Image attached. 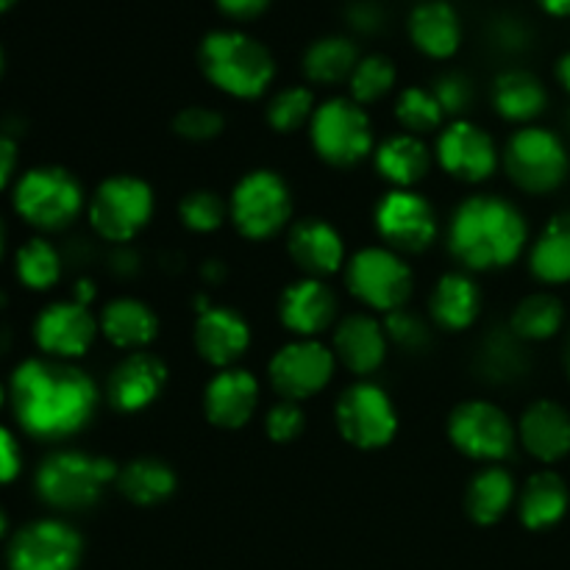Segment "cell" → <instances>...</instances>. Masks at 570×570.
Wrapping results in <instances>:
<instances>
[{"label":"cell","instance_id":"6da1fadb","mask_svg":"<svg viewBox=\"0 0 570 570\" xmlns=\"http://www.w3.org/2000/svg\"><path fill=\"white\" fill-rule=\"evenodd\" d=\"M11 406L31 438L61 440L92 421L98 387L67 362L28 360L11 376Z\"/></svg>","mask_w":570,"mask_h":570},{"label":"cell","instance_id":"7a4b0ae2","mask_svg":"<svg viewBox=\"0 0 570 570\" xmlns=\"http://www.w3.org/2000/svg\"><path fill=\"white\" fill-rule=\"evenodd\" d=\"M529 228L515 204L499 195H473L454 212L449 248L471 271H501L523 254Z\"/></svg>","mask_w":570,"mask_h":570},{"label":"cell","instance_id":"3957f363","mask_svg":"<svg viewBox=\"0 0 570 570\" xmlns=\"http://www.w3.org/2000/svg\"><path fill=\"white\" fill-rule=\"evenodd\" d=\"M198 61L204 76L232 98H259L276 76V61L271 50L243 31L206 33Z\"/></svg>","mask_w":570,"mask_h":570},{"label":"cell","instance_id":"277c9868","mask_svg":"<svg viewBox=\"0 0 570 570\" xmlns=\"http://www.w3.org/2000/svg\"><path fill=\"white\" fill-rule=\"evenodd\" d=\"M115 462L106 456L59 451L48 456L37 471V493L45 504L59 510H83L100 499L104 488L117 479Z\"/></svg>","mask_w":570,"mask_h":570},{"label":"cell","instance_id":"5b68a950","mask_svg":"<svg viewBox=\"0 0 570 570\" xmlns=\"http://www.w3.org/2000/svg\"><path fill=\"white\" fill-rule=\"evenodd\" d=\"M154 215V189L137 176L106 178L89 200V223L106 243H131Z\"/></svg>","mask_w":570,"mask_h":570},{"label":"cell","instance_id":"8992f818","mask_svg":"<svg viewBox=\"0 0 570 570\" xmlns=\"http://www.w3.org/2000/svg\"><path fill=\"white\" fill-rule=\"evenodd\" d=\"M312 145L334 167L360 165L373 154V126L356 100L332 98L312 117Z\"/></svg>","mask_w":570,"mask_h":570},{"label":"cell","instance_id":"52a82bcc","mask_svg":"<svg viewBox=\"0 0 570 570\" xmlns=\"http://www.w3.org/2000/svg\"><path fill=\"white\" fill-rule=\"evenodd\" d=\"M228 215L243 237L271 239L287 226L293 215V195L278 173L254 170L234 187Z\"/></svg>","mask_w":570,"mask_h":570},{"label":"cell","instance_id":"ba28073f","mask_svg":"<svg viewBox=\"0 0 570 570\" xmlns=\"http://www.w3.org/2000/svg\"><path fill=\"white\" fill-rule=\"evenodd\" d=\"M83 204L81 187L61 167H37L20 178L14 189V209L31 226L59 232L70 226Z\"/></svg>","mask_w":570,"mask_h":570},{"label":"cell","instance_id":"9c48e42d","mask_svg":"<svg viewBox=\"0 0 570 570\" xmlns=\"http://www.w3.org/2000/svg\"><path fill=\"white\" fill-rule=\"evenodd\" d=\"M504 167L523 193H554L568 176L566 145L554 131L534 126L521 128L507 142Z\"/></svg>","mask_w":570,"mask_h":570},{"label":"cell","instance_id":"30bf717a","mask_svg":"<svg viewBox=\"0 0 570 570\" xmlns=\"http://www.w3.org/2000/svg\"><path fill=\"white\" fill-rule=\"evenodd\" d=\"M348 289L365 306L379 312L404 309L412 295V271L399 254L387 248H365L348 262Z\"/></svg>","mask_w":570,"mask_h":570},{"label":"cell","instance_id":"8fae6325","mask_svg":"<svg viewBox=\"0 0 570 570\" xmlns=\"http://www.w3.org/2000/svg\"><path fill=\"white\" fill-rule=\"evenodd\" d=\"M337 429L356 449H384L387 443H393L395 432H399V415L382 387L360 382L340 395Z\"/></svg>","mask_w":570,"mask_h":570},{"label":"cell","instance_id":"7c38bea8","mask_svg":"<svg viewBox=\"0 0 570 570\" xmlns=\"http://www.w3.org/2000/svg\"><path fill=\"white\" fill-rule=\"evenodd\" d=\"M449 438L456 451L471 460L495 462L510 456L515 445V429L504 410L488 401H468L460 404L449 417Z\"/></svg>","mask_w":570,"mask_h":570},{"label":"cell","instance_id":"4fadbf2b","mask_svg":"<svg viewBox=\"0 0 570 570\" xmlns=\"http://www.w3.org/2000/svg\"><path fill=\"white\" fill-rule=\"evenodd\" d=\"M271 384L282 401H304L321 393L334 376V354L321 340H293L271 360Z\"/></svg>","mask_w":570,"mask_h":570},{"label":"cell","instance_id":"5bb4252c","mask_svg":"<svg viewBox=\"0 0 570 570\" xmlns=\"http://www.w3.org/2000/svg\"><path fill=\"white\" fill-rule=\"evenodd\" d=\"M373 220L384 243L404 254H421L438 237V215L432 204L412 189H390L379 200Z\"/></svg>","mask_w":570,"mask_h":570},{"label":"cell","instance_id":"9a60e30c","mask_svg":"<svg viewBox=\"0 0 570 570\" xmlns=\"http://www.w3.org/2000/svg\"><path fill=\"white\" fill-rule=\"evenodd\" d=\"M81 538L61 521H37L14 534L9 546L11 570H76Z\"/></svg>","mask_w":570,"mask_h":570},{"label":"cell","instance_id":"2e32d148","mask_svg":"<svg viewBox=\"0 0 570 570\" xmlns=\"http://www.w3.org/2000/svg\"><path fill=\"white\" fill-rule=\"evenodd\" d=\"M438 161L451 178L468 184L488 181L499 167V150L488 131L468 120H456L440 134Z\"/></svg>","mask_w":570,"mask_h":570},{"label":"cell","instance_id":"e0dca14e","mask_svg":"<svg viewBox=\"0 0 570 570\" xmlns=\"http://www.w3.org/2000/svg\"><path fill=\"white\" fill-rule=\"evenodd\" d=\"M98 334V323L83 304H53L33 323V337L45 354L56 360H78L89 351Z\"/></svg>","mask_w":570,"mask_h":570},{"label":"cell","instance_id":"ac0fdd59","mask_svg":"<svg viewBox=\"0 0 570 570\" xmlns=\"http://www.w3.org/2000/svg\"><path fill=\"white\" fill-rule=\"evenodd\" d=\"M278 317L298 340H317L337 317V295L323 284V278L304 276L284 289Z\"/></svg>","mask_w":570,"mask_h":570},{"label":"cell","instance_id":"d6986e66","mask_svg":"<svg viewBox=\"0 0 570 570\" xmlns=\"http://www.w3.org/2000/svg\"><path fill=\"white\" fill-rule=\"evenodd\" d=\"M167 384V365L148 351H134L109 376V404L117 412H142Z\"/></svg>","mask_w":570,"mask_h":570},{"label":"cell","instance_id":"ffe728a7","mask_svg":"<svg viewBox=\"0 0 570 570\" xmlns=\"http://www.w3.org/2000/svg\"><path fill=\"white\" fill-rule=\"evenodd\" d=\"M250 345V326L228 306H204L195 321V348L209 365L228 371Z\"/></svg>","mask_w":570,"mask_h":570},{"label":"cell","instance_id":"44dd1931","mask_svg":"<svg viewBox=\"0 0 570 570\" xmlns=\"http://www.w3.org/2000/svg\"><path fill=\"white\" fill-rule=\"evenodd\" d=\"M287 254L306 278H326L345 262L343 237L321 217L298 220L287 234Z\"/></svg>","mask_w":570,"mask_h":570},{"label":"cell","instance_id":"7402d4cb","mask_svg":"<svg viewBox=\"0 0 570 570\" xmlns=\"http://www.w3.org/2000/svg\"><path fill=\"white\" fill-rule=\"evenodd\" d=\"M259 406V382L254 373L228 367L209 382L204 393V412L220 429H243Z\"/></svg>","mask_w":570,"mask_h":570},{"label":"cell","instance_id":"603a6c76","mask_svg":"<svg viewBox=\"0 0 570 570\" xmlns=\"http://www.w3.org/2000/svg\"><path fill=\"white\" fill-rule=\"evenodd\" d=\"M387 332L371 315H351L334 332V356L356 376H367L382 367L387 356Z\"/></svg>","mask_w":570,"mask_h":570},{"label":"cell","instance_id":"cb8c5ba5","mask_svg":"<svg viewBox=\"0 0 570 570\" xmlns=\"http://www.w3.org/2000/svg\"><path fill=\"white\" fill-rule=\"evenodd\" d=\"M521 443L534 460L560 462L570 454V415L554 401H534L521 417Z\"/></svg>","mask_w":570,"mask_h":570},{"label":"cell","instance_id":"d4e9b609","mask_svg":"<svg viewBox=\"0 0 570 570\" xmlns=\"http://www.w3.org/2000/svg\"><path fill=\"white\" fill-rule=\"evenodd\" d=\"M410 37L415 48L432 59H451L462 42V26L454 6L445 0L417 6L410 17Z\"/></svg>","mask_w":570,"mask_h":570},{"label":"cell","instance_id":"484cf974","mask_svg":"<svg viewBox=\"0 0 570 570\" xmlns=\"http://www.w3.org/2000/svg\"><path fill=\"white\" fill-rule=\"evenodd\" d=\"M434 323L445 332H465L482 312V293L465 273H445L429 301Z\"/></svg>","mask_w":570,"mask_h":570},{"label":"cell","instance_id":"4316f807","mask_svg":"<svg viewBox=\"0 0 570 570\" xmlns=\"http://www.w3.org/2000/svg\"><path fill=\"white\" fill-rule=\"evenodd\" d=\"M100 332L122 351H139L159 334V317L137 298H117L100 312Z\"/></svg>","mask_w":570,"mask_h":570},{"label":"cell","instance_id":"83f0119b","mask_svg":"<svg viewBox=\"0 0 570 570\" xmlns=\"http://www.w3.org/2000/svg\"><path fill=\"white\" fill-rule=\"evenodd\" d=\"M376 170L393 189H412L432 170V154L415 134H395L376 148Z\"/></svg>","mask_w":570,"mask_h":570},{"label":"cell","instance_id":"f1b7e54d","mask_svg":"<svg viewBox=\"0 0 570 570\" xmlns=\"http://www.w3.org/2000/svg\"><path fill=\"white\" fill-rule=\"evenodd\" d=\"M568 484L551 471L534 473L521 493V521L532 532L554 527L568 512Z\"/></svg>","mask_w":570,"mask_h":570},{"label":"cell","instance_id":"f546056e","mask_svg":"<svg viewBox=\"0 0 570 570\" xmlns=\"http://www.w3.org/2000/svg\"><path fill=\"white\" fill-rule=\"evenodd\" d=\"M176 473L167 462L154 460V456H142V460H134L117 473V488L126 495L128 501H134L137 507H154L161 501L170 499L176 493Z\"/></svg>","mask_w":570,"mask_h":570},{"label":"cell","instance_id":"4dcf8cb0","mask_svg":"<svg viewBox=\"0 0 570 570\" xmlns=\"http://www.w3.org/2000/svg\"><path fill=\"white\" fill-rule=\"evenodd\" d=\"M512 499H515V482H512L510 473L504 468H484L468 484L465 510L479 527H493L507 515Z\"/></svg>","mask_w":570,"mask_h":570},{"label":"cell","instance_id":"1f68e13d","mask_svg":"<svg viewBox=\"0 0 570 570\" xmlns=\"http://www.w3.org/2000/svg\"><path fill=\"white\" fill-rule=\"evenodd\" d=\"M546 87L523 70H507L493 83V106L504 120L529 122L546 109Z\"/></svg>","mask_w":570,"mask_h":570},{"label":"cell","instance_id":"d6a6232c","mask_svg":"<svg viewBox=\"0 0 570 570\" xmlns=\"http://www.w3.org/2000/svg\"><path fill=\"white\" fill-rule=\"evenodd\" d=\"M532 273L546 284L570 282V212L551 217L532 248Z\"/></svg>","mask_w":570,"mask_h":570},{"label":"cell","instance_id":"836d02e7","mask_svg":"<svg viewBox=\"0 0 570 570\" xmlns=\"http://www.w3.org/2000/svg\"><path fill=\"white\" fill-rule=\"evenodd\" d=\"M562 321H566L562 301L549 293H534L515 306L510 326L518 340H527V343H543V340H551L557 332H560Z\"/></svg>","mask_w":570,"mask_h":570},{"label":"cell","instance_id":"e575fe53","mask_svg":"<svg viewBox=\"0 0 570 570\" xmlns=\"http://www.w3.org/2000/svg\"><path fill=\"white\" fill-rule=\"evenodd\" d=\"M360 65L356 45L345 37H323L306 50L304 72L315 83H340Z\"/></svg>","mask_w":570,"mask_h":570},{"label":"cell","instance_id":"d590c367","mask_svg":"<svg viewBox=\"0 0 570 570\" xmlns=\"http://www.w3.org/2000/svg\"><path fill=\"white\" fill-rule=\"evenodd\" d=\"M17 276L31 289H50L61 276V256L45 239H31L17 254Z\"/></svg>","mask_w":570,"mask_h":570},{"label":"cell","instance_id":"8d00e7d4","mask_svg":"<svg viewBox=\"0 0 570 570\" xmlns=\"http://www.w3.org/2000/svg\"><path fill=\"white\" fill-rule=\"evenodd\" d=\"M443 109H440L434 92L421 87H406L395 100V120L406 128V134H432L443 126Z\"/></svg>","mask_w":570,"mask_h":570},{"label":"cell","instance_id":"74e56055","mask_svg":"<svg viewBox=\"0 0 570 570\" xmlns=\"http://www.w3.org/2000/svg\"><path fill=\"white\" fill-rule=\"evenodd\" d=\"M315 117V95L306 87H289L282 89L276 98L267 104V122L273 131L293 134L312 122Z\"/></svg>","mask_w":570,"mask_h":570},{"label":"cell","instance_id":"f35d334b","mask_svg":"<svg viewBox=\"0 0 570 570\" xmlns=\"http://www.w3.org/2000/svg\"><path fill=\"white\" fill-rule=\"evenodd\" d=\"M348 83L356 104H376V100H382L384 95L395 87L393 61L384 59V56H367V59H360L356 70L351 72Z\"/></svg>","mask_w":570,"mask_h":570},{"label":"cell","instance_id":"ab89813d","mask_svg":"<svg viewBox=\"0 0 570 570\" xmlns=\"http://www.w3.org/2000/svg\"><path fill=\"white\" fill-rule=\"evenodd\" d=\"M178 217L195 234H212L226 223V204L212 189H195L178 204Z\"/></svg>","mask_w":570,"mask_h":570},{"label":"cell","instance_id":"60d3db41","mask_svg":"<svg viewBox=\"0 0 570 570\" xmlns=\"http://www.w3.org/2000/svg\"><path fill=\"white\" fill-rule=\"evenodd\" d=\"M223 126H226L223 115H217L209 106H187L173 120V131L189 142H209V139L220 137Z\"/></svg>","mask_w":570,"mask_h":570},{"label":"cell","instance_id":"b9f144b4","mask_svg":"<svg viewBox=\"0 0 570 570\" xmlns=\"http://www.w3.org/2000/svg\"><path fill=\"white\" fill-rule=\"evenodd\" d=\"M265 429L267 438H271L273 443H293V440H298L301 432H304V412H301V406L295 404V401H278V404L267 412Z\"/></svg>","mask_w":570,"mask_h":570},{"label":"cell","instance_id":"7bdbcfd3","mask_svg":"<svg viewBox=\"0 0 570 570\" xmlns=\"http://www.w3.org/2000/svg\"><path fill=\"white\" fill-rule=\"evenodd\" d=\"M384 332H387V340H393L401 348H423L429 343L426 323L406 309L390 312L387 323H384Z\"/></svg>","mask_w":570,"mask_h":570},{"label":"cell","instance_id":"ee69618b","mask_svg":"<svg viewBox=\"0 0 570 570\" xmlns=\"http://www.w3.org/2000/svg\"><path fill=\"white\" fill-rule=\"evenodd\" d=\"M434 98H438L440 109H443L445 117L449 115L456 117L471 106L473 89L465 78L456 76V72H449V76H443L438 83H434Z\"/></svg>","mask_w":570,"mask_h":570},{"label":"cell","instance_id":"f6af8a7d","mask_svg":"<svg viewBox=\"0 0 570 570\" xmlns=\"http://www.w3.org/2000/svg\"><path fill=\"white\" fill-rule=\"evenodd\" d=\"M20 465H22V454L14 434H11L9 429L0 426V484L11 482V479L20 473Z\"/></svg>","mask_w":570,"mask_h":570},{"label":"cell","instance_id":"bcb514c9","mask_svg":"<svg viewBox=\"0 0 570 570\" xmlns=\"http://www.w3.org/2000/svg\"><path fill=\"white\" fill-rule=\"evenodd\" d=\"M348 22L362 33H373L384 26V11L382 6L371 3V0H360L348 9Z\"/></svg>","mask_w":570,"mask_h":570},{"label":"cell","instance_id":"7dc6e473","mask_svg":"<svg viewBox=\"0 0 570 570\" xmlns=\"http://www.w3.org/2000/svg\"><path fill=\"white\" fill-rule=\"evenodd\" d=\"M217 6L234 20H254L271 6V0H217Z\"/></svg>","mask_w":570,"mask_h":570},{"label":"cell","instance_id":"c3c4849f","mask_svg":"<svg viewBox=\"0 0 570 570\" xmlns=\"http://www.w3.org/2000/svg\"><path fill=\"white\" fill-rule=\"evenodd\" d=\"M14 165H17V145L11 142L9 137L0 134V189L9 184L11 173H14Z\"/></svg>","mask_w":570,"mask_h":570},{"label":"cell","instance_id":"681fc988","mask_svg":"<svg viewBox=\"0 0 570 570\" xmlns=\"http://www.w3.org/2000/svg\"><path fill=\"white\" fill-rule=\"evenodd\" d=\"M499 37H501V42L510 45V48H518V45H521L523 39H527V33H523V28L518 26L515 20H504V22H501Z\"/></svg>","mask_w":570,"mask_h":570},{"label":"cell","instance_id":"f907efd6","mask_svg":"<svg viewBox=\"0 0 570 570\" xmlns=\"http://www.w3.org/2000/svg\"><path fill=\"white\" fill-rule=\"evenodd\" d=\"M549 14L554 17H570V0H538Z\"/></svg>","mask_w":570,"mask_h":570},{"label":"cell","instance_id":"816d5d0a","mask_svg":"<svg viewBox=\"0 0 570 570\" xmlns=\"http://www.w3.org/2000/svg\"><path fill=\"white\" fill-rule=\"evenodd\" d=\"M557 78H560V83L566 87V92H570V53L562 56L560 65H557Z\"/></svg>","mask_w":570,"mask_h":570},{"label":"cell","instance_id":"f5cc1de1","mask_svg":"<svg viewBox=\"0 0 570 570\" xmlns=\"http://www.w3.org/2000/svg\"><path fill=\"white\" fill-rule=\"evenodd\" d=\"M223 262H209V267H204L206 278H223Z\"/></svg>","mask_w":570,"mask_h":570},{"label":"cell","instance_id":"db71d44e","mask_svg":"<svg viewBox=\"0 0 570 570\" xmlns=\"http://www.w3.org/2000/svg\"><path fill=\"white\" fill-rule=\"evenodd\" d=\"M6 527H9V521H6V512L0 510V538H3V534H6Z\"/></svg>","mask_w":570,"mask_h":570},{"label":"cell","instance_id":"11a10c76","mask_svg":"<svg viewBox=\"0 0 570 570\" xmlns=\"http://www.w3.org/2000/svg\"><path fill=\"white\" fill-rule=\"evenodd\" d=\"M3 243H6V234H3V223H0V256H3Z\"/></svg>","mask_w":570,"mask_h":570},{"label":"cell","instance_id":"9f6ffc18","mask_svg":"<svg viewBox=\"0 0 570 570\" xmlns=\"http://www.w3.org/2000/svg\"><path fill=\"white\" fill-rule=\"evenodd\" d=\"M11 3H14V0H0V11H6V9H9Z\"/></svg>","mask_w":570,"mask_h":570},{"label":"cell","instance_id":"6f0895ef","mask_svg":"<svg viewBox=\"0 0 570 570\" xmlns=\"http://www.w3.org/2000/svg\"><path fill=\"white\" fill-rule=\"evenodd\" d=\"M566 365H568V376H570V343H568V356H566Z\"/></svg>","mask_w":570,"mask_h":570},{"label":"cell","instance_id":"680465c9","mask_svg":"<svg viewBox=\"0 0 570 570\" xmlns=\"http://www.w3.org/2000/svg\"><path fill=\"white\" fill-rule=\"evenodd\" d=\"M0 72H3V50H0Z\"/></svg>","mask_w":570,"mask_h":570},{"label":"cell","instance_id":"91938a15","mask_svg":"<svg viewBox=\"0 0 570 570\" xmlns=\"http://www.w3.org/2000/svg\"><path fill=\"white\" fill-rule=\"evenodd\" d=\"M0 404H3V387H0Z\"/></svg>","mask_w":570,"mask_h":570}]
</instances>
